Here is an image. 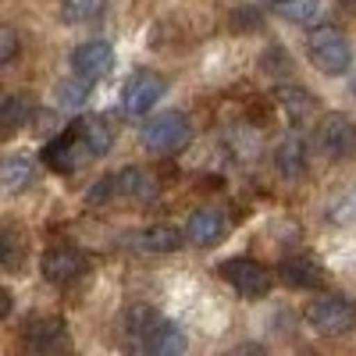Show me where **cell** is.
<instances>
[{
    "label": "cell",
    "mask_w": 356,
    "mask_h": 356,
    "mask_svg": "<svg viewBox=\"0 0 356 356\" xmlns=\"http://www.w3.org/2000/svg\"><path fill=\"white\" fill-rule=\"evenodd\" d=\"M161 193L157 178L143 168H125L118 175H107L89 189V203L100 207V203H129V207H143V203H154Z\"/></svg>",
    "instance_id": "6da1fadb"
},
{
    "label": "cell",
    "mask_w": 356,
    "mask_h": 356,
    "mask_svg": "<svg viewBox=\"0 0 356 356\" xmlns=\"http://www.w3.org/2000/svg\"><path fill=\"white\" fill-rule=\"evenodd\" d=\"M307 57L324 75H342L353 65V43H349V36L342 33V29L317 25L310 33V40H307Z\"/></svg>",
    "instance_id": "7a4b0ae2"
},
{
    "label": "cell",
    "mask_w": 356,
    "mask_h": 356,
    "mask_svg": "<svg viewBox=\"0 0 356 356\" xmlns=\"http://www.w3.org/2000/svg\"><path fill=\"white\" fill-rule=\"evenodd\" d=\"M143 146L150 154H157V157H171V154H178L182 146L193 139V125H189V118L182 114V111H164V114H157L150 125L143 129Z\"/></svg>",
    "instance_id": "3957f363"
},
{
    "label": "cell",
    "mask_w": 356,
    "mask_h": 356,
    "mask_svg": "<svg viewBox=\"0 0 356 356\" xmlns=\"http://www.w3.org/2000/svg\"><path fill=\"white\" fill-rule=\"evenodd\" d=\"M307 324L321 335H349L356 328V303L342 296H317L307 307Z\"/></svg>",
    "instance_id": "277c9868"
},
{
    "label": "cell",
    "mask_w": 356,
    "mask_h": 356,
    "mask_svg": "<svg viewBox=\"0 0 356 356\" xmlns=\"http://www.w3.org/2000/svg\"><path fill=\"white\" fill-rule=\"evenodd\" d=\"M221 275H225V282L239 292V296H246V300H260V296H267L271 292V271H267L264 264H257V260H250V257H232V260H225L221 264Z\"/></svg>",
    "instance_id": "5b68a950"
},
{
    "label": "cell",
    "mask_w": 356,
    "mask_h": 356,
    "mask_svg": "<svg viewBox=\"0 0 356 356\" xmlns=\"http://www.w3.org/2000/svg\"><path fill=\"white\" fill-rule=\"evenodd\" d=\"M317 146L332 161L356 157V122L349 114H324L317 125Z\"/></svg>",
    "instance_id": "8992f818"
},
{
    "label": "cell",
    "mask_w": 356,
    "mask_h": 356,
    "mask_svg": "<svg viewBox=\"0 0 356 356\" xmlns=\"http://www.w3.org/2000/svg\"><path fill=\"white\" fill-rule=\"evenodd\" d=\"M164 89H168V82L157 72H136L125 82V89H122V111L129 118H143L146 111H150L164 97Z\"/></svg>",
    "instance_id": "52a82bcc"
},
{
    "label": "cell",
    "mask_w": 356,
    "mask_h": 356,
    "mask_svg": "<svg viewBox=\"0 0 356 356\" xmlns=\"http://www.w3.org/2000/svg\"><path fill=\"white\" fill-rule=\"evenodd\" d=\"M25 342L36 356H65L68 353V328L61 317H36L25 324Z\"/></svg>",
    "instance_id": "ba28073f"
},
{
    "label": "cell",
    "mask_w": 356,
    "mask_h": 356,
    "mask_svg": "<svg viewBox=\"0 0 356 356\" xmlns=\"http://www.w3.org/2000/svg\"><path fill=\"white\" fill-rule=\"evenodd\" d=\"M40 271L54 285H68V282H75L86 271V257L79 250H72V246H50L40 257Z\"/></svg>",
    "instance_id": "9c48e42d"
},
{
    "label": "cell",
    "mask_w": 356,
    "mask_h": 356,
    "mask_svg": "<svg viewBox=\"0 0 356 356\" xmlns=\"http://www.w3.org/2000/svg\"><path fill=\"white\" fill-rule=\"evenodd\" d=\"M111 65H114V47L107 40H89V43H82V47L72 50V72L79 79L93 82V79L107 75Z\"/></svg>",
    "instance_id": "30bf717a"
},
{
    "label": "cell",
    "mask_w": 356,
    "mask_h": 356,
    "mask_svg": "<svg viewBox=\"0 0 356 356\" xmlns=\"http://www.w3.org/2000/svg\"><path fill=\"white\" fill-rule=\"evenodd\" d=\"M228 232V214L214 211V207H203V211H193L186 221V239L193 246H214L225 239Z\"/></svg>",
    "instance_id": "8fae6325"
},
{
    "label": "cell",
    "mask_w": 356,
    "mask_h": 356,
    "mask_svg": "<svg viewBox=\"0 0 356 356\" xmlns=\"http://www.w3.org/2000/svg\"><path fill=\"white\" fill-rule=\"evenodd\" d=\"M86 150H82V143H79V136H75V129H68L65 136H57L54 143H47L43 146V164L50 168V171H61V175H68V171H75V164H79V157H82Z\"/></svg>",
    "instance_id": "7c38bea8"
},
{
    "label": "cell",
    "mask_w": 356,
    "mask_h": 356,
    "mask_svg": "<svg viewBox=\"0 0 356 356\" xmlns=\"http://www.w3.org/2000/svg\"><path fill=\"white\" fill-rule=\"evenodd\" d=\"M275 171L285 178V182H296V178L307 175V143L300 136H285L275 146Z\"/></svg>",
    "instance_id": "4fadbf2b"
},
{
    "label": "cell",
    "mask_w": 356,
    "mask_h": 356,
    "mask_svg": "<svg viewBox=\"0 0 356 356\" xmlns=\"http://www.w3.org/2000/svg\"><path fill=\"white\" fill-rule=\"evenodd\" d=\"M72 129H75L82 150H86L89 157H104V154L111 150V143H114V132H111V125H107V118H100V114L82 118V122H75Z\"/></svg>",
    "instance_id": "5bb4252c"
},
{
    "label": "cell",
    "mask_w": 356,
    "mask_h": 356,
    "mask_svg": "<svg viewBox=\"0 0 356 356\" xmlns=\"http://www.w3.org/2000/svg\"><path fill=\"white\" fill-rule=\"evenodd\" d=\"M278 275L285 278V285L292 289H317L324 282V271L321 264H314L310 257H285L278 264Z\"/></svg>",
    "instance_id": "9a60e30c"
},
{
    "label": "cell",
    "mask_w": 356,
    "mask_h": 356,
    "mask_svg": "<svg viewBox=\"0 0 356 356\" xmlns=\"http://www.w3.org/2000/svg\"><path fill=\"white\" fill-rule=\"evenodd\" d=\"M33 178H36V164L25 154H15V157H8L4 164H0V186H4V193H11V196L25 193L29 186H33Z\"/></svg>",
    "instance_id": "2e32d148"
},
{
    "label": "cell",
    "mask_w": 356,
    "mask_h": 356,
    "mask_svg": "<svg viewBox=\"0 0 356 356\" xmlns=\"http://www.w3.org/2000/svg\"><path fill=\"white\" fill-rule=\"evenodd\" d=\"M275 100L282 104V111H285L289 122H296V125L310 122L314 107H317V100L307 93V89H300V86H278V89H275Z\"/></svg>",
    "instance_id": "e0dca14e"
},
{
    "label": "cell",
    "mask_w": 356,
    "mask_h": 356,
    "mask_svg": "<svg viewBox=\"0 0 356 356\" xmlns=\"http://www.w3.org/2000/svg\"><path fill=\"white\" fill-rule=\"evenodd\" d=\"M182 239H186V232H178L171 225H150V228H143L132 243L146 253H175L182 246Z\"/></svg>",
    "instance_id": "ac0fdd59"
},
{
    "label": "cell",
    "mask_w": 356,
    "mask_h": 356,
    "mask_svg": "<svg viewBox=\"0 0 356 356\" xmlns=\"http://www.w3.org/2000/svg\"><path fill=\"white\" fill-rule=\"evenodd\" d=\"M157 324L161 321H157V314L150 307H129L125 317H122V335H125L129 346H146V339L154 335Z\"/></svg>",
    "instance_id": "d6986e66"
},
{
    "label": "cell",
    "mask_w": 356,
    "mask_h": 356,
    "mask_svg": "<svg viewBox=\"0 0 356 356\" xmlns=\"http://www.w3.org/2000/svg\"><path fill=\"white\" fill-rule=\"evenodd\" d=\"M143 349H146V356H186V335H182L178 324L161 321Z\"/></svg>",
    "instance_id": "ffe728a7"
},
{
    "label": "cell",
    "mask_w": 356,
    "mask_h": 356,
    "mask_svg": "<svg viewBox=\"0 0 356 356\" xmlns=\"http://www.w3.org/2000/svg\"><path fill=\"white\" fill-rule=\"evenodd\" d=\"M29 118H33V100L11 93L4 104H0V129L4 132H18L22 125H29Z\"/></svg>",
    "instance_id": "44dd1931"
},
{
    "label": "cell",
    "mask_w": 356,
    "mask_h": 356,
    "mask_svg": "<svg viewBox=\"0 0 356 356\" xmlns=\"http://www.w3.org/2000/svg\"><path fill=\"white\" fill-rule=\"evenodd\" d=\"M107 11V0H61V18L68 25H86L97 22Z\"/></svg>",
    "instance_id": "7402d4cb"
},
{
    "label": "cell",
    "mask_w": 356,
    "mask_h": 356,
    "mask_svg": "<svg viewBox=\"0 0 356 356\" xmlns=\"http://www.w3.org/2000/svg\"><path fill=\"white\" fill-rule=\"evenodd\" d=\"M228 136H232L228 143H232V150H235V157H239V161L260 157V136H257L253 129H243V125H239V129H232Z\"/></svg>",
    "instance_id": "603a6c76"
},
{
    "label": "cell",
    "mask_w": 356,
    "mask_h": 356,
    "mask_svg": "<svg viewBox=\"0 0 356 356\" xmlns=\"http://www.w3.org/2000/svg\"><path fill=\"white\" fill-rule=\"evenodd\" d=\"M89 86H93V82H89V79H68V82H61V86H57V100H61L65 107H82L86 104V97H89Z\"/></svg>",
    "instance_id": "cb8c5ba5"
},
{
    "label": "cell",
    "mask_w": 356,
    "mask_h": 356,
    "mask_svg": "<svg viewBox=\"0 0 356 356\" xmlns=\"http://www.w3.org/2000/svg\"><path fill=\"white\" fill-rule=\"evenodd\" d=\"M275 11L289 22H310L317 15V0H282V4H275Z\"/></svg>",
    "instance_id": "d4e9b609"
},
{
    "label": "cell",
    "mask_w": 356,
    "mask_h": 356,
    "mask_svg": "<svg viewBox=\"0 0 356 356\" xmlns=\"http://www.w3.org/2000/svg\"><path fill=\"white\" fill-rule=\"evenodd\" d=\"M18 50H22L18 33H15L11 25H4V29H0V65H11L15 57H18Z\"/></svg>",
    "instance_id": "484cf974"
},
{
    "label": "cell",
    "mask_w": 356,
    "mask_h": 356,
    "mask_svg": "<svg viewBox=\"0 0 356 356\" xmlns=\"http://www.w3.org/2000/svg\"><path fill=\"white\" fill-rule=\"evenodd\" d=\"M18 246H22V239L11 228H4V235H0V260H4V267L18 264Z\"/></svg>",
    "instance_id": "4316f807"
},
{
    "label": "cell",
    "mask_w": 356,
    "mask_h": 356,
    "mask_svg": "<svg viewBox=\"0 0 356 356\" xmlns=\"http://www.w3.org/2000/svg\"><path fill=\"white\" fill-rule=\"evenodd\" d=\"M232 356H267V349H260V346H239Z\"/></svg>",
    "instance_id": "83f0119b"
},
{
    "label": "cell",
    "mask_w": 356,
    "mask_h": 356,
    "mask_svg": "<svg viewBox=\"0 0 356 356\" xmlns=\"http://www.w3.org/2000/svg\"><path fill=\"white\" fill-rule=\"evenodd\" d=\"M346 211H349V218H356V186H353L349 196H346Z\"/></svg>",
    "instance_id": "f1b7e54d"
},
{
    "label": "cell",
    "mask_w": 356,
    "mask_h": 356,
    "mask_svg": "<svg viewBox=\"0 0 356 356\" xmlns=\"http://www.w3.org/2000/svg\"><path fill=\"white\" fill-rule=\"evenodd\" d=\"M267 4H282V0H267Z\"/></svg>",
    "instance_id": "f546056e"
},
{
    "label": "cell",
    "mask_w": 356,
    "mask_h": 356,
    "mask_svg": "<svg viewBox=\"0 0 356 356\" xmlns=\"http://www.w3.org/2000/svg\"><path fill=\"white\" fill-rule=\"evenodd\" d=\"M349 4H353V8H356V0H349Z\"/></svg>",
    "instance_id": "4dcf8cb0"
},
{
    "label": "cell",
    "mask_w": 356,
    "mask_h": 356,
    "mask_svg": "<svg viewBox=\"0 0 356 356\" xmlns=\"http://www.w3.org/2000/svg\"><path fill=\"white\" fill-rule=\"evenodd\" d=\"M307 356H314V353H307Z\"/></svg>",
    "instance_id": "1f68e13d"
}]
</instances>
